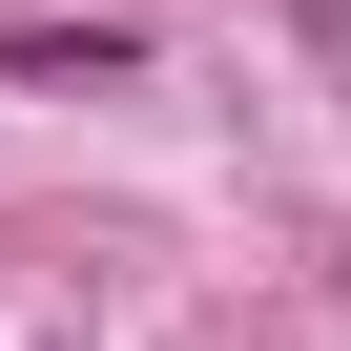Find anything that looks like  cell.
Instances as JSON below:
<instances>
[{
    "mask_svg": "<svg viewBox=\"0 0 351 351\" xmlns=\"http://www.w3.org/2000/svg\"><path fill=\"white\" fill-rule=\"evenodd\" d=\"M145 21H0V83H124Z\"/></svg>",
    "mask_w": 351,
    "mask_h": 351,
    "instance_id": "obj_1",
    "label": "cell"
},
{
    "mask_svg": "<svg viewBox=\"0 0 351 351\" xmlns=\"http://www.w3.org/2000/svg\"><path fill=\"white\" fill-rule=\"evenodd\" d=\"M289 21H310V42H351V0H289Z\"/></svg>",
    "mask_w": 351,
    "mask_h": 351,
    "instance_id": "obj_2",
    "label": "cell"
}]
</instances>
